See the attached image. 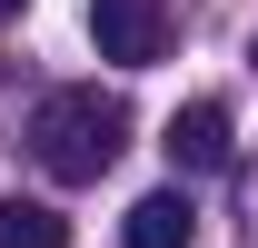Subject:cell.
Here are the masks:
<instances>
[{
    "instance_id": "cell-1",
    "label": "cell",
    "mask_w": 258,
    "mask_h": 248,
    "mask_svg": "<svg viewBox=\"0 0 258 248\" xmlns=\"http://www.w3.org/2000/svg\"><path fill=\"white\" fill-rule=\"evenodd\" d=\"M30 149H40V169L70 179V189L109 179L119 149H129V99L119 90H50L30 109Z\"/></svg>"
},
{
    "instance_id": "cell-2",
    "label": "cell",
    "mask_w": 258,
    "mask_h": 248,
    "mask_svg": "<svg viewBox=\"0 0 258 248\" xmlns=\"http://www.w3.org/2000/svg\"><path fill=\"white\" fill-rule=\"evenodd\" d=\"M90 40H99V60L149 70L169 50V0H90Z\"/></svg>"
},
{
    "instance_id": "cell-3",
    "label": "cell",
    "mask_w": 258,
    "mask_h": 248,
    "mask_svg": "<svg viewBox=\"0 0 258 248\" xmlns=\"http://www.w3.org/2000/svg\"><path fill=\"white\" fill-rule=\"evenodd\" d=\"M169 159H179V169H199V179H219L228 159H238V139H228V109H219V99H189V109L169 119Z\"/></svg>"
},
{
    "instance_id": "cell-4",
    "label": "cell",
    "mask_w": 258,
    "mask_h": 248,
    "mask_svg": "<svg viewBox=\"0 0 258 248\" xmlns=\"http://www.w3.org/2000/svg\"><path fill=\"white\" fill-rule=\"evenodd\" d=\"M189 238H199V209L179 189H149V199L129 209V248H189Z\"/></svg>"
},
{
    "instance_id": "cell-5",
    "label": "cell",
    "mask_w": 258,
    "mask_h": 248,
    "mask_svg": "<svg viewBox=\"0 0 258 248\" xmlns=\"http://www.w3.org/2000/svg\"><path fill=\"white\" fill-rule=\"evenodd\" d=\"M0 248H70V218L40 199H0Z\"/></svg>"
},
{
    "instance_id": "cell-6",
    "label": "cell",
    "mask_w": 258,
    "mask_h": 248,
    "mask_svg": "<svg viewBox=\"0 0 258 248\" xmlns=\"http://www.w3.org/2000/svg\"><path fill=\"white\" fill-rule=\"evenodd\" d=\"M10 10H20V0H0V20H10Z\"/></svg>"
},
{
    "instance_id": "cell-7",
    "label": "cell",
    "mask_w": 258,
    "mask_h": 248,
    "mask_svg": "<svg viewBox=\"0 0 258 248\" xmlns=\"http://www.w3.org/2000/svg\"><path fill=\"white\" fill-rule=\"evenodd\" d=\"M248 60H258V40H248Z\"/></svg>"
}]
</instances>
